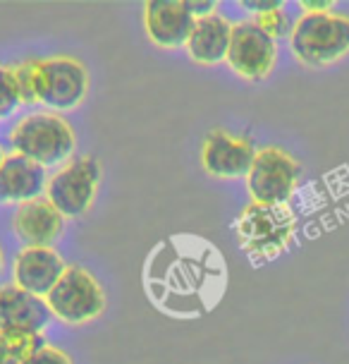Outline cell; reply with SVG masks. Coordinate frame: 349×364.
<instances>
[{"mask_svg": "<svg viewBox=\"0 0 349 364\" xmlns=\"http://www.w3.org/2000/svg\"><path fill=\"white\" fill-rule=\"evenodd\" d=\"M187 0H148L144 5V29L153 46L163 50L184 48L194 29Z\"/></svg>", "mask_w": 349, "mask_h": 364, "instance_id": "cell-10", "label": "cell"}, {"mask_svg": "<svg viewBox=\"0 0 349 364\" xmlns=\"http://www.w3.org/2000/svg\"><path fill=\"white\" fill-rule=\"evenodd\" d=\"M232 38V24L221 15H209L194 22V29L189 34L184 50L196 65L213 68L228 60Z\"/></svg>", "mask_w": 349, "mask_h": 364, "instance_id": "cell-15", "label": "cell"}, {"mask_svg": "<svg viewBox=\"0 0 349 364\" xmlns=\"http://www.w3.org/2000/svg\"><path fill=\"white\" fill-rule=\"evenodd\" d=\"M292 55L306 68H328L349 53V17L338 12H304L289 34Z\"/></svg>", "mask_w": 349, "mask_h": 364, "instance_id": "cell-2", "label": "cell"}, {"mask_svg": "<svg viewBox=\"0 0 349 364\" xmlns=\"http://www.w3.org/2000/svg\"><path fill=\"white\" fill-rule=\"evenodd\" d=\"M65 269L67 264L53 247H24L12 262V278L17 288L46 300L48 292L62 278Z\"/></svg>", "mask_w": 349, "mask_h": 364, "instance_id": "cell-11", "label": "cell"}, {"mask_svg": "<svg viewBox=\"0 0 349 364\" xmlns=\"http://www.w3.org/2000/svg\"><path fill=\"white\" fill-rule=\"evenodd\" d=\"M8 141L12 151L34 161L41 168H62L72 161L77 149V134L72 125L60 113L36 110L19 118L10 127Z\"/></svg>", "mask_w": 349, "mask_h": 364, "instance_id": "cell-1", "label": "cell"}, {"mask_svg": "<svg viewBox=\"0 0 349 364\" xmlns=\"http://www.w3.org/2000/svg\"><path fill=\"white\" fill-rule=\"evenodd\" d=\"M235 230L247 255L261 262H270L292 245L297 220L287 206H263L251 201L239 213Z\"/></svg>", "mask_w": 349, "mask_h": 364, "instance_id": "cell-3", "label": "cell"}, {"mask_svg": "<svg viewBox=\"0 0 349 364\" xmlns=\"http://www.w3.org/2000/svg\"><path fill=\"white\" fill-rule=\"evenodd\" d=\"M43 346V336L0 328V364H27Z\"/></svg>", "mask_w": 349, "mask_h": 364, "instance_id": "cell-16", "label": "cell"}, {"mask_svg": "<svg viewBox=\"0 0 349 364\" xmlns=\"http://www.w3.org/2000/svg\"><path fill=\"white\" fill-rule=\"evenodd\" d=\"M65 230V216L41 197L17 206L12 216V232L24 247H53Z\"/></svg>", "mask_w": 349, "mask_h": 364, "instance_id": "cell-12", "label": "cell"}, {"mask_svg": "<svg viewBox=\"0 0 349 364\" xmlns=\"http://www.w3.org/2000/svg\"><path fill=\"white\" fill-rule=\"evenodd\" d=\"M48 173L34 161L19 154L5 156L0 166V204H27V201L46 197Z\"/></svg>", "mask_w": 349, "mask_h": 364, "instance_id": "cell-13", "label": "cell"}, {"mask_svg": "<svg viewBox=\"0 0 349 364\" xmlns=\"http://www.w3.org/2000/svg\"><path fill=\"white\" fill-rule=\"evenodd\" d=\"M22 106L12 65H0V120H8Z\"/></svg>", "mask_w": 349, "mask_h": 364, "instance_id": "cell-18", "label": "cell"}, {"mask_svg": "<svg viewBox=\"0 0 349 364\" xmlns=\"http://www.w3.org/2000/svg\"><path fill=\"white\" fill-rule=\"evenodd\" d=\"M50 318L53 314L43 297L31 295L15 283L0 288V328L41 336Z\"/></svg>", "mask_w": 349, "mask_h": 364, "instance_id": "cell-14", "label": "cell"}, {"mask_svg": "<svg viewBox=\"0 0 349 364\" xmlns=\"http://www.w3.org/2000/svg\"><path fill=\"white\" fill-rule=\"evenodd\" d=\"M89 96V73L82 60L70 55L43 58L41 106L50 113L79 108Z\"/></svg>", "mask_w": 349, "mask_h": 364, "instance_id": "cell-8", "label": "cell"}, {"mask_svg": "<svg viewBox=\"0 0 349 364\" xmlns=\"http://www.w3.org/2000/svg\"><path fill=\"white\" fill-rule=\"evenodd\" d=\"M3 161H5V154H3V146H0V166H3Z\"/></svg>", "mask_w": 349, "mask_h": 364, "instance_id": "cell-25", "label": "cell"}, {"mask_svg": "<svg viewBox=\"0 0 349 364\" xmlns=\"http://www.w3.org/2000/svg\"><path fill=\"white\" fill-rule=\"evenodd\" d=\"M239 5H242L244 10L254 12V17L263 15V12L277 10V8H285V5H282L280 0H242V3H239Z\"/></svg>", "mask_w": 349, "mask_h": 364, "instance_id": "cell-21", "label": "cell"}, {"mask_svg": "<svg viewBox=\"0 0 349 364\" xmlns=\"http://www.w3.org/2000/svg\"><path fill=\"white\" fill-rule=\"evenodd\" d=\"M228 68L247 82H261L273 73L277 63V41L254 24V19L232 24Z\"/></svg>", "mask_w": 349, "mask_h": 364, "instance_id": "cell-7", "label": "cell"}, {"mask_svg": "<svg viewBox=\"0 0 349 364\" xmlns=\"http://www.w3.org/2000/svg\"><path fill=\"white\" fill-rule=\"evenodd\" d=\"M258 149L251 136L232 134L228 129H213L204 139L201 166L216 180H237L247 178Z\"/></svg>", "mask_w": 349, "mask_h": 364, "instance_id": "cell-9", "label": "cell"}, {"mask_svg": "<svg viewBox=\"0 0 349 364\" xmlns=\"http://www.w3.org/2000/svg\"><path fill=\"white\" fill-rule=\"evenodd\" d=\"M301 166L292 154L280 146L258 149L247 173V190L254 204L287 206L299 185Z\"/></svg>", "mask_w": 349, "mask_h": 364, "instance_id": "cell-6", "label": "cell"}, {"mask_svg": "<svg viewBox=\"0 0 349 364\" xmlns=\"http://www.w3.org/2000/svg\"><path fill=\"white\" fill-rule=\"evenodd\" d=\"M254 24L261 31H266L273 41H277V38H289V34H292V27H294L292 19H289V15L282 8L263 12V15L254 17Z\"/></svg>", "mask_w": 349, "mask_h": 364, "instance_id": "cell-19", "label": "cell"}, {"mask_svg": "<svg viewBox=\"0 0 349 364\" xmlns=\"http://www.w3.org/2000/svg\"><path fill=\"white\" fill-rule=\"evenodd\" d=\"M103 171L94 156H77L48 178L46 199L65 218H82L92 211Z\"/></svg>", "mask_w": 349, "mask_h": 364, "instance_id": "cell-5", "label": "cell"}, {"mask_svg": "<svg viewBox=\"0 0 349 364\" xmlns=\"http://www.w3.org/2000/svg\"><path fill=\"white\" fill-rule=\"evenodd\" d=\"M301 10L311 12V15H321V12H333V0H301Z\"/></svg>", "mask_w": 349, "mask_h": 364, "instance_id": "cell-23", "label": "cell"}, {"mask_svg": "<svg viewBox=\"0 0 349 364\" xmlns=\"http://www.w3.org/2000/svg\"><path fill=\"white\" fill-rule=\"evenodd\" d=\"M46 304L57 321L67 326H84L106 311V292L92 271L67 266L55 288L48 292Z\"/></svg>", "mask_w": 349, "mask_h": 364, "instance_id": "cell-4", "label": "cell"}, {"mask_svg": "<svg viewBox=\"0 0 349 364\" xmlns=\"http://www.w3.org/2000/svg\"><path fill=\"white\" fill-rule=\"evenodd\" d=\"M17 80V91L22 106H41L43 91V58H29L17 65H12Z\"/></svg>", "mask_w": 349, "mask_h": 364, "instance_id": "cell-17", "label": "cell"}, {"mask_svg": "<svg viewBox=\"0 0 349 364\" xmlns=\"http://www.w3.org/2000/svg\"><path fill=\"white\" fill-rule=\"evenodd\" d=\"M187 8H189L194 19H201V17H209V15H216L218 5L213 3V0H204V3H196V0H187Z\"/></svg>", "mask_w": 349, "mask_h": 364, "instance_id": "cell-22", "label": "cell"}, {"mask_svg": "<svg viewBox=\"0 0 349 364\" xmlns=\"http://www.w3.org/2000/svg\"><path fill=\"white\" fill-rule=\"evenodd\" d=\"M27 364H72V360H70V355L62 353L60 348L43 346Z\"/></svg>", "mask_w": 349, "mask_h": 364, "instance_id": "cell-20", "label": "cell"}, {"mask_svg": "<svg viewBox=\"0 0 349 364\" xmlns=\"http://www.w3.org/2000/svg\"><path fill=\"white\" fill-rule=\"evenodd\" d=\"M5 269V252H3V247H0V273H3Z\"/></svg>", "mask_w": 349, "mask_h": 364, "instance_id": "cell-24", "label": "cell"}]
</instances>
